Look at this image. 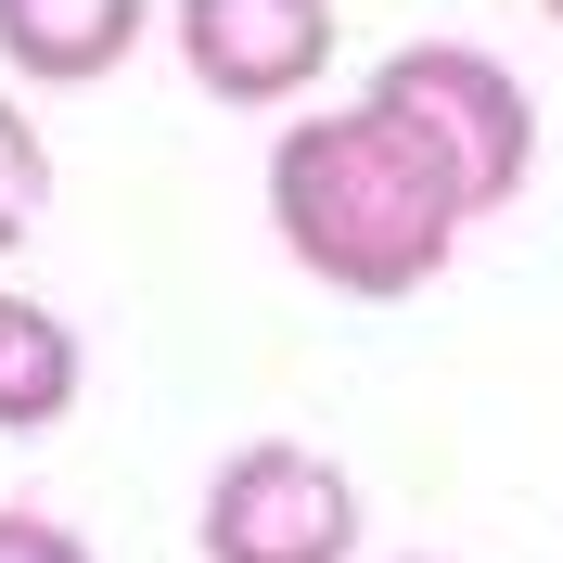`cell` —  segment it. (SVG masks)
<instances>
[{"instance_id":"1","label":"cell","mask_w":563,"mask_h":563,"mask_svg":"<svg viewBox=\"0 0 563 563\" xmlns=\"http://www.w3.org/2000/svg\"><path fill=\"white\" fill-rule=\"evenodd\" d=\"M269 231L308 282H333L358 308H397V295H422L461 256L474 192L449 179V154L410 115H385L358 90L346 115H295L269 141Z\"/></svg>"},{"instance_id":"2","label":"cell","mask_w":563,"mask_h":563,"mask_svg":"<svg viewBox=\"0 0 563 563\" xmlns=\"http://www.w3.org/2000/svg\"><path fill=\"white\" fill-rule=\"evenodd\" d=\"M372 103L410 115V129L449 154V179L474 192V218L512 206L526 167H538V103L512 90L499 52H474V38H410V52H385V65H372Z\"/></svg>"},{"instance_id":"3","label":"cell","mask_w":563,"mask_h":563,"mask_svg":"<svg viewBox=\"0 0 563 563\" xmlns=\"http://www.w3.org/2000/svg\"><path fill=\"white\" fill-rule=\"evenodd\" d=\"M206 563H346L358 551V487L346 461L295 449V435H256L206 474Z\"/></svg>"},{"instance_id":"4","label":"cell","mask_w":563,"mask_h":563,"mask_svg":"<svg viewBox=\"0 0 563 563\" xmlns=\"http://www.w3.org/2000/svg\"><path fill=\"white\" fill-rule=\"evenodd\" d=\"M167 26H179L192 90L244 115L320 90V65H333V0H167Z\"/></svg>"},{"instance_id":"5","label":"cell","mask_w":563,"mask_h":563,"mask_svg":"<svg viewBox=\"0 0 563 563\" xmlns=\"http://www.w3.org/2000/svg\"><path fill=\"white\" fill-rule=\"evenodd\" d=\"M141 26H154V0H0V65L38 90H90L141 52Z\"/></svg>"},{"instance_id":"6","label":"cell","mask_w":563,"mask_h":563,"mask_svg":"<svg viewBox=\"0 0 563 563\" xmlns=\"http://www.w3.org/2000/svg\"><path fill=\"white\" fill-rule=\"evenodd\" d=\"M90 385V358H77V320L38 308V295H0V435H52Z\"/></svg>"},{"instance_id":"7","label":"cell","mask_w":563,"mask_h":563,"mask_svg":"<svg viewBox=\"0 0 563 563\" xmlns=\"http://www.w3.org/2000/svg\"><path fill=\"white\" fill-rule=\"evenodd\" d=\"M38 206H52V141H38V115L0 103V256L38 231Z\"/></svg>"},{"instance_id":"8","label":"cell","mask_w":563,"mask_h":563,"mask_svg":"<svg viewBox=\"0 0 563 563\" xmlns=\"http://www.w3.org/2000/svg\"><path fill=\"white\" fill-rule=\"evenodd\" d=\"M0 563H90V538L52 512H0Z\"/></svg>"},{"instance_id":"9","label":"cell","mask_w":563,"mask_h":563,"mask_svg":"<svg viewBox=\"0 0 563 563\" xmlns=\"http://www.w3.org/2000/svg\"><path fill=\"white\" fill-rule=\"evenodd\" d=\"M538 13H551V26H563V0H538Z\"/></svg>"},{"instance_id":"10","label":"cell","mask_w":563,"mask_h":563,"mask_svg":"<svg viewBox=\"0 0 563 563\" xmlns=\"http://www.w3.org/2000/svg\"><path fill=\"white\" fill-rule=\"evenodd\" d=\"M410 563H422V551H410Z\"/></svg>"}]
</instances>
